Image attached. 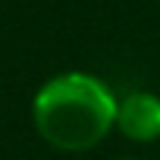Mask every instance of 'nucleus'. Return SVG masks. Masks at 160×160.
Listing matches in <instances>:
<instances>
[{"label": "nucleus", "mask_w": 160, "mask_h": 160, "mask_svg": "<svg viewBox=\"0 0 160 160\" xmlns=\"http://www.w3.org/2000/svg\"><path fill=\"white\" fill-rule=\"evenodd\" d=\"M116 128L131 142H154L160 139V95L154 92H128L119 101Z\"/></svg>", "instance_id": "f03ea898"}, {"label": "nucleus", "mask_w": 160, "mask_h": 160, "mask_svg": "<svg viewBox=\"0 0 160 160\" xmlns=\"http://www.w3.org/2000/svg\"><path fill=\"white\" fill-rule=\"evenodd\" d=\"M116 160H137V157H116Z\"/></svg>", "instance_id": "7ed1b4c3"}, {"label": "nucleus", "mask_w": 160, "mask_h": 160, "mask_svg": "<svg viewBox=\"0 0 160 160\" xmlns=\"http://www.w3.org/2000/svg\"><path fill=\"white\" fill-rule=\"evenodd\" d=\"M119 98L104 80L86 71L51 77L33 98L39 137L57 151H89L116 128Z\"/></svg>", "instance_id": "f257e3e1"}]
</instances>
